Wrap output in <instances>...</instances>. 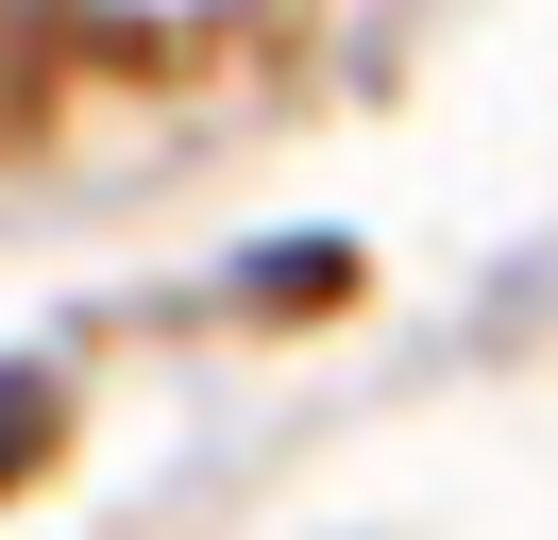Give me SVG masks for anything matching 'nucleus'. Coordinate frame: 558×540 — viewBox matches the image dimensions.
<instances>
[{
  "label": "nucleus",
  "instance_id": "obj_1",
  "mask_svg": "<svg viewBox=\"0 0 558 540\" xmlns=\"http://www.w3.org/2000/svg\"><path fill=\"white\" fill-rule=\"evenodd\" d=\"M35 439H51V405L17 389V371H0V472H35Z\"/></svg>",
  "mask_w": 558,
  "mask_h": 540
}]
</instances>
